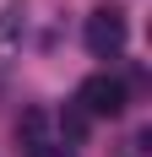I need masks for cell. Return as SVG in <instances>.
I'll list each match as a JSON object with an SVG mask.
<instances>
[{"label": "cell", "mask_w": 152, "mask_h": 157, "mask_svg": "<svg viewBox=\"0 0 152 157\" xmlns=\"http://www.w3.org/2000/svg\"><path fill=\"white\" fill-rule=\"evenodd\" d=\"M125 103H130V92H125L120 76H87L76 92V109L87 119H114V114H125Z\"/></svg>", "instance_id": "cell-2"}, {"label": "cell", "mask_w": 152, "mask_h": 157, "mask_svg": "<svg viewBox=\"0 0 152 157\" xmlns=\"http://www.w3.org/2000/svg\"><path fill=\"white\" fill-rule=\"evenodd\" d=\"M27 157H76V152H71L65 141H49V136H44V141H33V146H27Z\"/></svg>", "instance_id": "cell-4"}, {"label": "cell", "mask_w": 152, "mask_h": 157, "mask_svg": "<svg viewBox=\"0 0 152 157\" xmlns=\"http://www.w3.org/2000/svg\"><path fill=\"white\" fill-rule=\"evenodd\" d=\"M82 38H87V49L98 54V60H114V54L125 49V38H130V27H125V11H120V6H98V11L87 16Z\"/></svg>", "instance_id": "cell-1"}, {"label": "cell", "mask_w": 152, "mask_h": 157, "mask_svg": "<svg viewBox=\"0 0 152 157\" xmlns=\"http://www.w3.org/2000/svg\"><path fill=\"white\" fill-rule=\"evenodd\" d=\"M60 130H65V141H82V136H87V114H82V109H65V119H60Z\"/></svg>", "instance_id": "cell-3"}]
</instances>
